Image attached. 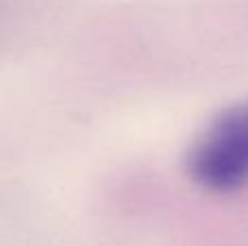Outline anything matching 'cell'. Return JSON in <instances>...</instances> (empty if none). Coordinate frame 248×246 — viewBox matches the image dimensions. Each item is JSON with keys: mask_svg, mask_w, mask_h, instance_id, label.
<instances>
[{"mask_svg": "<svg viewBox=\"0 0 248 246\" xmlns=\"http://www.w3.org/2000/svg\"><path fill=\"white\" fill-rule=\"evenodd\" d=\"M192 179L211 192L248 185V100L224 111L189 153Z\"/></svg>", "mask_w": 248, "mask_h": 246, "instance_id": "cell-1", "label": "cell"}]
</instances>
